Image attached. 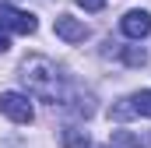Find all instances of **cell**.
<instances>
[{"label":"cell","instance_id":"cell-1","mask_svg":"<svg viewBox=\"0 0 151 148\" xmlns=\"http://www.w3.org/2000/svg\"><path fill=\"white\" fill-rule=\"evenodd\" d=\"M21 78H25L28 92H35V95L49 99V102H56V95H60V74L53 67V60H46V57H28V60L21 64Z\"/></svg>","mask_w":151,"mask_h":148},{"label":"cell","instance_id":"cell-2","mask_svg":"<svg viewBox=\"0 0 151 148\" xmlns=\"http://www.w3.org/2000/svg\"><path fill=\"white\" fill-rule=\"evenodd\" d=\"M0 113L14 123H32L35 110H32V99L25 92H0Z\"/></svg>","mask_w":151,"mask_h":148},{"label":"cell","instance_id":"cell-3","mask_svg":"<svg viewBox=\"0 0 151 148\" xmlns=\"http://www.w3.org/2000/svg\"><path fill=\"white\" fill-rule=\"evenodd\" d=\"M0 28L4 32H18V36H32L39 28L35 14L32 11H21V7H0Z\"/></svg>","mask_w":151,"mask_h":148},{"label":"cell","instance_id":"cell-4","mask_svg":"<svg viewBox=\"0 0 151 148\" xmlns=\"http://www.w3.org/2000/svg\"><path fill=\"white\" fill-rule=\"evenodd\" d=\"M53 32L63 39V42H84V39H88V25H84V21H77L74 14H56Z\"/></svg>","mask_w":151,"mask_h":148},{"label":"cell","instance_id":"cell-5","mask_svg":"<svg viewBox=\"0 0 151 148\" xmlns=\"http://www.w3.org/2000/svg\"><path fill=\"white\" fill-rule=\"evenodd\" d=\"M123 36L127 39H148L151 36V14L148 11H127L123 21H119Z\"/></svg>","mask_w":151,"mask_h":148},{"label":"cell","instance_id":"cell-6","mask_svg":"<svg viewBox=\"0 0 151 148\" xmlns=\"http://www.w3.org/2000/svg\"><path fill=\"white\" fill-rule=\"evenodd\" d=\"M127 113H137V116H151V92H134L127 99Z\"/></svg>","mask_w":151,"mask_h":148},{"label":"cell","instance_id":"cell-7","mask_svg":"<svg viewBox=\"0 0 151 148\" xmlns=\"http://www.w3.org/2000/svg\"><path fill=\"white\" fill-rule=\"evenodd\" d=\"M63 148H88V134L77 131V127H67L63 131Z\"/></svg>","mask_w":151,"mask_h":148},{"label":"cell","instance_id":"cell-8","mask_svg":"<svg viewBox=\"0 0 151 148\" xmlns=\"http://www.w3.org/2000/svg\"><path fill=\"white\" fill-rule=\"evenodd\" d=\"M123 60H127V64H134V67H137V64H144V60H148V57H144V49H141V53H137V49H127V53H123Z\"/></svg>","mask_w":151,"mask_h":148},{"label":"cell","instance_id":"cell-9","mask_svg":"<svg viewBox=\"0 0 151 148\" xmlns=\"http://www.w3.org/2000/svg\"><path fill=\"white\" fill-rule=\"evenodd\" d=\"M77 7H84V11H102L106 7V0H74Z\"/></svg>","mask_w":151,"mask_h":148},{"label":"cell","instance_id":"cell-10","mask_svg":"<svg viewBox=\"0 0 151 148\" xmlns=\"http://www.w3.org/2000/svg\"><path fill=\"white\" fill-rule=\"evenodd\" d=\"M7 46H11V36H7V32H4V28H0V53H4V49H7Z\"/></svg>","mask_w":151,"mask_h":148}]
</instances>
